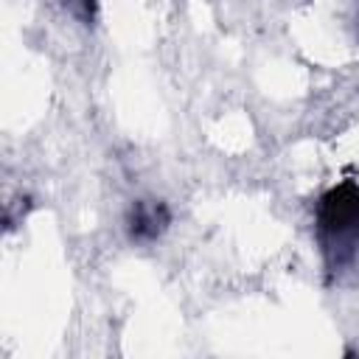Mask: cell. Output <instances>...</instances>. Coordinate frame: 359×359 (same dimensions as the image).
Instances as JSON below:
<instances>
[{
    "instance_id": "1",
    "label": "cell",
    "mask_w": 359,
    "mask_h": 359,
    "mask_svg": "<svg viewBox=\"0 0 359 359\" xmlns=\"http://www.w3.org/2000/svg\"><path fill=\"white\" fill-rule=\"evenodd\" d=\"M317 233L325 252L337 255L342 264L359 241V185L356 180H342L328 188L317 202Z\"/></svg>"
},
{
    "instance_id": "2",
    "label": "cell",
    "mask_w": 359,
    "mask_h": 359,
    "mask_svg": "<svg viewBox=\"0 0 359 359\" xmlns=\"http://www.w3.org/2000/svg\"><path fill=\"white\" fill-rule=\"evenodd\" d=\"M171 224V210L165 202H135L126 216V230L132 241H154Z\"/></svg>"
},
{
    "instance_id": "3",
    "label": "cell",
    "mask_w": 359,
    "mask_h": 359,
    "mask_svg": "<svg viewBox=\"0 0 359 359\" xmlns=\"http://www.w3.org/2000/svg\"><path fill=\"white\" fill-rule=\"evenodd\" d=\"M93 3H95V0H84V6H87V11H90V14H93Z\"/></svg>"
}]
</instances>
